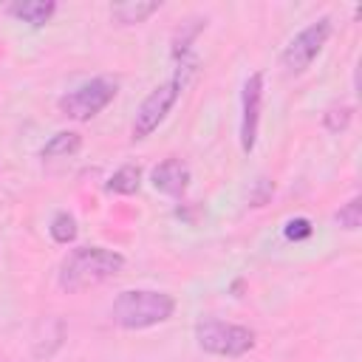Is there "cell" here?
<instances>
[{"instance_id": "6da1fadb", "label": "cell", "mask_w": 362, "mask_h": 362, "mask_svg": "<svg viewBox=\"0 0 362 362\" xmlns=\"http://www.w3.org/2000/svg\"><path fill=\"white\" fill-rule=\"evenodd\" d=\"M124 269V257L105 246H76L71 249L57 272V283L68 294H79L85 288L102 286Z\"/></svg>"}, {"instance_id": "7a4b0ae2", "label": "cell", "mask_w": 362, "mask_h": 362, "mask_svg": "<svg viewBox=\"0 0 362 362\" xmlns=\"http://www.w3.org/2000/svg\"><path fill=\"white\" fill-rule=\"evenodd\" d=\"M175 300L167 291H153V288H124L116 294L110 305V320L113 325L124 331H144L153 325H161L173 317Z\"/></svg>"}, {"instance_id": "3957f363", "label": "cell", "mask_w": 362, "mask_h": 362, "mask_svg": "<svg viewBox=\"0 0 362 362\" xmlns=\"http://www.w3.org/2000/svg\"><path fill=\"white\" fill-rule=\"evenodd\" d=\"M181 90H184V68H178L167 82L156 85V88L141 99V105L136 107V116H133V127H130V133H133L136 141H141V139H147V136H153V133L158 130V124H161V122L170 116V110L175 107Z\"/></svg>"}, {"instance_id": "277c9868", "label": "cell", "mask_w": 362, "mask_h": 362, "mask_svg": "<svg viewBox=\"0 0 362 362\" xmlns=\"http://www.w3.org/2000/svg\"><path fill=\"white\" fill-rule=\"evenodd\" d=\"M195 342L201 351L212 356H243L255 348V331L238 322H223V320H201L195 325Z\"/></svg>"}, {"instance_id": "5b68a950", "label": "cell", "mask_w": 362, "mask_h": 362, "mask_svg": "<svg viewBox=\"0 0 362 362\" xmlns=\"http://www.w3.org/2000/svg\"><path fill=\"white\" fill-rule=\"evenodd\" d=\"M116 90H119L116 79L93 76L59 99V113L68 119H76V122H88L116 99Z\"/></svg>"}, {"instance_id": "8992f818", "label": "cell", "mask_w": 362, "mask_h": 362, "mask_svg": "<svg viewBox=\"0 0 362 362\" xmlns=\"http://www.w3.org/2000/svg\"><path fill=\"white\" fill-rule=\"evenodd\" d=\"M328 37H331V17H317L314 23L300 28L280 54V65L286 68V74H303L320 57Z\"/></svg>"}, {"instance_id": "52a82bcc", "label": "cell", "mask_w": 362, "mask_h": 362, "mask_svg": "<svg viewBox=\"0 0 362 362\" xmlns=\"http://www.w3.org/2000/svg\"><path fill=\"white\" fill-rule=\"evenodd\" d=\"M260 110H263V74H252L243 82V93H240V147H243V153H252L257 144Z\"/></svg>"}, {"instance_id": "ba28073f", "label": "cell", "mask_w": 362, "mask_h": 362, "mask_svg": "<svg viewBox=\"0 0 362 362\" xmlns=\"http://www.w3.org/2000/svg\"><path fill=\"white\" fill-rule=\"evenodd\" d=\"M150 181L158 192H164L170 198H181L189 187V167L181 158H164L153 167Z\"/></svg>"}, {"instance_id": "9c48e42d", "label": "cell", "mask_w": 362, "mask_h": 362, "mask_svg": "<svg viewBox=\"0 0 362 362\" xmlns=\"http://www.w3.org/2000/svg\"><path fill=\"white\" fill-rule=\"evenodd\" d=\"M8 14L14 20H20V23H28L34 28H42L57 14V3L54 0H20V3H11L8 6Z\"/></svg>"}, {"instance_id": "30bf717a", "label": "cell", "mask_w": 362, "mask_h": 362, "mask_svg": "<svg viewBox=\"0 0 362 362\" xmlns=\"http://www.w3.org/2000/svg\"><path fill=\"white\" fill-rule=\"evenodd\" d=\"M158 8H161L158 0H127V3L110 6V20L116 25H139L147 17H153Z\"/></svg>"}, {"instance_id": "8fae6325", "label": "cell", "mask_w": 362, "mask_h": 362, "mask_svg": "<svg viewBox=\"0 0 362 362\" xmlns=\"http://www.w3.org/2000/svg\"><path fill=\"white\" fill-rule=\"evenodd\" d=\"M79 147H82V136L76 130H59L42 144L40 156L42 158H65V156H74Z\"/></svg>"}, {"instance_id": "7c38bea8", "label": "cell", "mask_w": 362, "mask_h": 362, "mask_svg": "<svg viewBox=\"0 0 362 362\" xmlns=\"http://www.w3.org/2000/svg\"><path fill=\"white\" fill-rule=\"evenodd\" d=\"M139 187H141V167L139 164H122L105 184V189L113 195H133V192H139Z\"/></svg>"}, {"instance_id": "4fadbf2b", "label": "cell", "mask_w": 362, "mask_h": 362, "mask_svg": "<svg viewBox=\"0 0 362 362\" xmlns=\"http://www.w3.org/2000/svg\"><path fill=\"white\" fill-rule=\"evenodd\" d=\"M48 232H51L54 243L68 246V243H74V240H76V232H79V229H76V218H74L71 212H57V215L51 218Z\"/></svg>"}, {"instance_id": "5bb4252c", "label": "cell", "mask_w": 362, "mask_h": 362, "mask_svg": "<svg viewBox=\"0 0 362 362\" xmlns=\"http://www.w3.org/2000/svg\"><path fill=\"white\" fill-rule=\"evenodd\" d=\"M334 218H337V223H339L342 229L356 232V229L362 226V201H359V195H356V198H351L348 204H342V206H339V212H337Z\"/></svg>"}, {"instance_id": "9a60e30c", "label": "cell", "mask_w": 362, "mask_h": 362, "mask_svg": "<svg viewBox=\"0 0 362 362\" xmlns=\"http://www.w3.org/2000/svg\"><path fill=\"white\" fill-rule=\"evenodd\" d=\"M351 116H354V110L348 105H334L322 113V124H325L328 133H342L351 124Z\"/></svg>"}, {"instance_id": "2e32d148", "label": "cell", "mask_w": 362, "mask_h": 362, "mask_svg": "<svg viewBox=\"0 0 362 362\" xmlns=\"http://www.w3.org/2000/svg\"><path fill=\"white\" fill-rule=\"evenodd\" d=\"M283 235L288 238V240H305V238H311L314 235V226H311V221L308 218H291V221H286V226H283Z\"/></svg>"}]
</instances>
